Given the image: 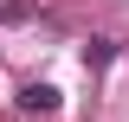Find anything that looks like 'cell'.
I'll use <instances>...</instances> for the list:
<instances>
[{
  "mask_svg": "<svg viewBox=\"0 0 129 122\" xmlns=\"http://www.w3.org/2000/svg\"><path fill=\"white\" fill-rule=\"evenodd\" d=\"M19 109H32V116H52V109H58V90H52V84H26V90H19Z\"/></svg>",
  "mask_w": 129,
  "mask_h": 122,
  "instance_id": "obj_1",
  "label": "cell"
}]
</instances>
